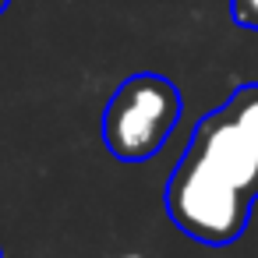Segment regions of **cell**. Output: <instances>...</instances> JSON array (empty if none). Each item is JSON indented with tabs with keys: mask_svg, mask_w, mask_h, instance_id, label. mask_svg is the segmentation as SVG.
<instances>
[{
	"mask_svg": "<svg viewBox=\"0 0 258 258\" xmlns=\"http://www.w3.org/2000/svg\"><path fill=\"white\" fill-rule=\"evenodd\" d=\"M258 195L216 170L205 156L187 149L166 184V212L187 237L202 244H230L244 233L251 202Z\"/></svg>",
	"mask_w": 258,
	"mask_h": 258,
	"instance_id": "1",
	"label": "cell"
},
{
	"mask_svg": "<svg viewBox=\"0 0 258 258\" xmlns=\"http://www.w3.org/2000/svg\"><path fill=\"white\" fill-rule=\"evenodd\" d=\"M180 92L163 75H131L103 110V142L124 163L156 156L180 120Z\"/></svg>",
	"mask_w": 258,
	"mask_h": 258,
	"instance_id": "2",
	"label": "cell"
},
{
	"mask_svg": "<svg viewBox=\"0 0 258 258\" xmlns=\"http://www.w3.org/2000/svg\"><path fill=\"white\" fill-rule=\"evenodd\" d=\"M226 117L237 124V131L247 138V145L258 152V82L251 85H240L226 103H223Z\"/></svg>",
	"mask_w": 258,
	"mask_h": 258,
	"instance_id": "3",
	"label": "cell"
},
{
	"mask_svg": "<svg viewBox=\"0 0 258 258\" xmlns=\"http://www.w3.org/2000/svg\"><path fill=\"white\" fill-rule=\"evenodd\" d=\"M230 15L237 25L258 32V0H230Z\"/></svg>",
	"mask_w": 258,
	"mask_h": 258,
	"instance_id": "4",
	"label": "cell"
},
{
	"mask_svg": "<svg viewBox=\"0 0 258 258\" xmlns=\"http://www.w3.org/2000/svg\"><path fill=\"white\" fill-rule=\"evenodd\" d=\"M8 4H11V0H0V15H4V11H8Z\"/></svg>",
	"mask_w": 258,
	"mask_h": 258,
	"instance_id": "5",
	"label": "cell"
}]
</instances>
